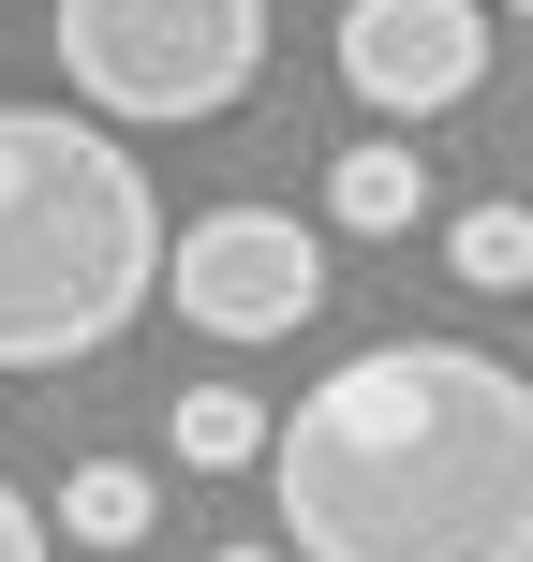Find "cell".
<instances>
[{
  "label": "cell",
  "instance_id": "cell-10",
  "mask_svg": "<svg viewBox=\"0 0 533 562\" xmlns=\"http://www.w3.org/2000/svg\"><path fill=\"white\" fill-rule=\"evenodd\" d=\"M0 562H45V518H30V488L0 474Z\"/></svg>",
  "mask_w": 533,
  "mask_h": 562
},
{
  "label": "cell",
  "instance_id": "cell-1",
  "mask_svg": "<svg viewBox=\"0 0 533 562\" xmlns=\"http://www.w3.org/2000/svg\"><path fill=\"white\" fill-rule=\"evenodd\" d=\"M281 562H533V370L370 340L267 445Z\"/></svg>",
  "mask_w": 533,
  "mask_h": 562
},
{
  "label": "cell",
  "instance_id": "cell-4",
  "mask_svg": "<svg viewBox=\"0 0 533 562\" xmlns=\"http://www.w3.org/2000/svg\"><path fill=\"white\" fill-rule=\"evenodd\" d=\"M164 296L193 311L208 340H297L311 311H326V237H311L297 207H208V223H178Z\"/></svg>",
  "mask_w": 533,
  "mask_h": 562
},
{
  "label": "cell",
  "instance_id": "cell-5",
  "mask_svg": "<svg viewBox=\"0 0 533 562\" xmlns=\"http://www.w3.org/2000/svg\"><path fill=\"white\" fill-rule=\"evenodd\" d=\"M341 75L370 119H445L489 89V0H341Z\"/></svg>",
  "mask_w": 533,
  "mask_h": 562
},
{
  "label": "cell",
  "instance_id": "cell-3",
  "mask_svg": "<svg viewBox=\"0 0 533 562\" xmlns=\"http://www.w3.org/2000/svg\"><path fill=\"white\" fill-rule=\"evenodd\" d=\"M59 75L89 119H134V134L223 119L267 75V0H59Z\"/></svg>",
  "mask_w": 533,
  "mask_h": 562
},
{
  "label": "cell",
  "instance_id": "cell-12",
  "mask_svg": "<svg viewBox=\"0 0 533 562\" xmlns=\"http://www.w3.org/2000/svg\"><path fill=\"white\" fill-rule=\"evenodd\" d=\"M504 15H533V0H504Z\"/></svg>",
  "mask_w": 533,
  "mask_h": 562
},
{
  "label": "cell",
  "instance_id": "cell-6",
  "mask_svg": "<svg viewBox=\"0 0 533 562\" xmlns=\"http://www.w3.org/2000/svg\"><path fill=\"white\" fill-rule=\"evenodd\" d=\"M415 193H430V178H415V148H400V134H370V148H341V164H326V223H341V237H400V223H415Z\"/></svg>",
  "mask_w": 533,
  "mask_h": 562
},
{
  "label": "cell",
  "instance_id": "cell-8",
  "mask_svg": "<svg viewBox=\"0 0 533 562\" xmlns=\"http://www.w3.org/2000/svg\"><path fill=\"white\" fill-rule=\"evenodd\" d=\"M59 533L75 548H148V474L134 459H75L59 474Z\"/></svg>",
  "mask_w": 533,
  "mask_h": 562
},
{
  "label": "cell",
  "instance_id": "cell-7",
  "mask_svg": "<svg viewBox=\"0 0 533 562\" xmlns=\"http://www.w3.org/2000/svg\"><path fill=\"white\" fill-rule=\"evenodd\" d=\"M267 400L253 385H178V459H193V474H267Z\"/></svg>",
  "mask_w": 533,
  "mask_h": 562
},
{
  "label": "cell",
  "instance_id": "cell-11",
  "mask_svg": "<svg viewBox=\"0 0 533 562\" xmlns=\"http://www.w3.org/2000/svg\"><path fill=\"white\" fill-rule=\"evenodd\" d=\"M208 562H281V548H208Z\"/></svg>",
  "mask_w": 533,
  "mask_h": 562
},
{
  "label": "cell",
  "instance_id": "cell-9",
  "mask_svg": "<svg viewBox=\"0 0 533 562\" xmlns=\"http://www.w3.org/2000/svg\"><path fill=\"white\" fill-rule=\"evenodd\" d=\"M445 267L475 281V296H533V207H504V193L459 207V223H445Z\"/></svg>",
  "mask_w": 533,
  "mask_h": 562
},
{
  "label": "cell",
  "instance_id": "cell-2",
  "mask_svg": "<svg viewBox=\"0 0 533 562\" xmlns=\"http://www.w3.org/2000/svg\"><path fill=\"white\" fill-rule=\"evenodd\" d=\"M164 193L104 119L0 104V370H75L164 296Z\"/></svg>",
  "mask_w": 533,
  "mask_h": 562
}]
</instances>
